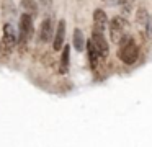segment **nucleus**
<instances>
[{
	"label": "nucleus",
	"mask_w": 152,
	"mask_h": 147,
	"mask_svg": "<svg viewBox=\"0 0 152 147\" xmlns=\"http://www.w3.org/2000/svg\"><path fill=\"white\" fill-rule=\"evenodd\" d=\"M118 56L124 64H134L137 61V56H139V51H137V44L132 38H124L121 41V46H119V51H118Z\"/></svg>",
	"instance_id": "1"
},
{
	"label": "nucleus",
	"mask_w": 152,
	"mask_h": 147,
	"mask_svg": "<svg viewBox=\"0 0 152 147\" xmlns=\"http://www.w3.org/2000/svg\"><path fill=\"white\" fill-rule=\"evenodd\" d=\"M126 28H128L126 18H123V16H115V18L111 20V23H110V39H111V42L119 44V42L124 39Z\"/></svg>",
	"instance_id": "2"
},
{
	"label": "nucleus",
	"mask_w": 152,
	"mask_h": 147,
	"mask_svg": "<svg viewBox=\"0 0 152 147\" xmlns=\"http://www.w3.org/2000/svg\"><path fill=\"white\" fill-rule=\"evenodd\" d=\"M31 34H33V16L31 13L25 12L20 18V31H18V42L21 46H26L28 41H30Z\"/></svg>",
	"instance_id": "3"
},
{
	"label": "nucleus",
	"mask_w": 152,
	"mask_h": 147,
	"mask_svg": "<svg viewBox=\"0 0 152 147\" xmlns=\"http://www.w3.org/2000/svg\"><path fill=\"white\" fill-rule=\"evenodd\" d=\"M18 44V31L13 28V25L5 23L4 25V34H2V51L10 52Z\"/></svg>",
	"instance_id": "4"
},
{
	"label": "nucleus",
	"mask_w": 152,
	"mask_h": 147,
	"mask_svg": "<svg viewBox=\"0 0 152 147\" xmlns=\"http://www.w3.org/2000/svg\"><path fill=\"white\" fill-rule=\"evenodd\" d=\"M92 42L95 44V48H96V51H98L100 57H106V56H108V42H106L103 33L93 31V34H92Z\"/></svg>",
	"instance_id": "5"
},
{
	"label": "nucleus",
	"mask_w": 152,
	"mask_h": 147,
	"mask_svg": "<svg viewBox=\"0 0 152 147\" xmlns=\"http://www.w3.org/2000/svg\"><path fill=\"white\" fill-rule=\"evenodd\" d=\"M64 38H66V21L64 20H61L59 23H57V28H56V34H54V42H53V48L56 49V51H59V49H62L64 46Z\"/></svg>",
	"instance_id": "6"
},
{
	"label": "nucleus",
	"mask_w": 152,
	"mask_h": 147,
	"mask_svg": "<svg viewBox=\"0 0 152 147\" xmlns=\"http://www.w3.org/2000/svg\"><path fill=\"white\" fill-rule=\"evenodd\" d=\"M53 38V20L48 16V18L43 20L39 28V41L41 42H48L49 39Z\"/></svg>",
	"instance_id": "7"
},
{
	"label": "nucleus",
	"mask_w": 152,
	"mask_h": 147,
	"mask_svg": "<svg viewBox=\"0 0 152 147\" xmlns=\"http://www.w3.org/2000/svg\"><path fill=\"white\" fill-rule=\"evenodd\" d=\"M106 28V15L103 10H95L93 13V31L103 33Z\"/></svg>",
	"instance_id": "8"
},
{
	"label": "nucleus",
	"mask_w": 152,
	"mask_h": 147,
	"mask_svg": "<svg viewBox=\"0 0 152 147\" xmlns=\"http://www.w3.org/2000/svg\"><path fill=\"white\" fill-rule=\"evenodd\" d=\"M87 51H88V59H90V64H92V67H93V69H96V64H98V57H100V54H98V51H96L95 44L92 42V39H90L88 44H87Z\"/></svg>",
	"instance_id": "9"
},
{
	"label": "nucleus",
	"mask_w": 152,
	"mask_h": 147,
	"mask_svg": "<svg viewBox=\"0 0 152 147\" xmlns=\"http://www.w3.org/2000/svg\"><path fill=\"white\" fill-rule=\"evenodd\" d=\"M74 48H75L79 52L83 51V48H85V39H83L82 29H79V28L74 31Z\"/></svg>",
	"instance_id": "10"
},
{
	"label": "nucleus",
	"mask_w": 152,
	"mask_h": 147,
	"mask_svg": "<svg viewBox=\"0 0 152 147\" xmlns=\"http://www.w3.org/2000/svg\"><path fill=\"white\" fill-rule=\"evenodd\" d=\"M69 52H70L69 46H66L62 51V57H61V74H66L67 69H69Z\"/></svg>",
	"instance_id": "11"
},
{
	"label": "nucleus",
	"mask_w": 152,
	"mask_h": 147,
	"mask_svg": "<svg viewBox=\"0 0 152 147\" xmlns=\"http://www.w3.org/2000/svg\"><path fill=\"white\" fill-rule=\"evenodd\" d=\"M136 21L141 23V25H147L149 23V15L144 8H139L137 10V15H136Z\"/></svg>",
	"instance_id": "12"
},
{
	"label": "nucleus",
	"mask_w": 152,
	"mask_h": 147,
	"mask_svg": "<svg viewBox=\"0 0 152 147\" xmlns=\"http://www.w3.org/2000/svg\"><path fill=\"white\" fill-rule=\"evenodd\" d=\"M132 5H134V2H132V0H119V8L123 10V13H124V15H128V13L131 12Z\"/></svg>",
	"instance_id": "13"
},
{
	"label": "nucleus",
	"mask_w": 152,
	"mask_h": 147,
	"mask_svg": "<svg viewBox=\"0 0 152 147\" xmlns=\"http://www.w3.org/2000/svg\"><path fill=\"white\" fill-rule=\"evenodd\" d=\"M23 8L26 13H34L36 12V5L33 0H23Z\"/></svg>",
	"instance_id": "14"
},
{
	"label": "nucleus",
	"mask_w": 152,
	"mask_h": 147,
	"mask_svg": "<svg viewBox=\"0 0 152 147\" xmlns=\"http://www.w3.org/2000/svg\"><path fill=\"white\" fill-rule=\"evenodd\" d=\"M147 28H149V34L152 38V16H149V23H147Z\"/></svg>",
	"instance_id": "15"
}]
</instances>
